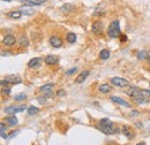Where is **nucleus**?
<instances>
[{
	"instance_id": "obj_1",
	"label": "nucleus",
	"mask_w": 150,
	"mask_h": 145,
	"mask_svg": "<svg viewBox=\"0 0 150 145\" xmlns=\"http://www.w3.org/2000/svg\"><path fill=\"white\" fill-rule=\"evenodd\" d=\"M107 35L111 38H117L120 36V25H119V21H112L107 28Z\"/></svg>"
},
{
	"instance_id": "obj_2",
	"label": "nucleus",
	"mask_w": 150,
	"mask_h": 145,
	"mask_svg": "<svg viewBox=\"0 0 150 145\" xmlns=\"http://www.w3.org/2000/svg\"><path fill=\"white\" fill-rule=\"evenodd\" d=\"M125 93L127 95V96H129V97H132V98H139V97H142L143 95H142V91L141 90H139L138 88H135V86H131V88H128L126 91H125Z\"/></svg>"
},
{
	"instance_id": "obj_3",
	"label": "nucleus",
	"mask_w": 150,
	"mask_h": 145,
	"mask_svg": "<svg viewBox=\"0 0 150 145\" xmlns=\"http://www.w3.org/2000/svg\"><path fill=\"white\" fill-rule=\"evenodd\" d=\"M102 133H104L105 135H112V134H117V133H119V129L118 128H116L114 126H111V127H105V126H100V125H98V127H97Z\"/></svg>"
},
{
	"instance_id": "obj_4",
	"label": "nucleus",
	"mask_w": 150,
	"mask_h": 145,
	"mask_svg": "<svg viewBox=\"0 0 150 145\" xmlns=\"http://www.w3.org/2000/svg\"><path fill=\"white\" fill-rule=\"evenodd\" d=\"M111 83L116 86H119V88H124V86L128 85V81L125 80V78H121V77H112Z\"/></svg>"
},
{
	"instance_id": "obj_5",
	"label": "nucleus",
	"mask_w": 150,
	"mask_h": 145,
	"mask_svg": "<svg viewBox=\"0 0 150 145\" xmlns=\"http://www.w3.org/2000/svg\"><path fill=\"white\" fill-rule=\"evenodd\" d=\"M103 28H104V25H103L102 21H95L91 25V30L95 35H100L103 32Z\"/></svg>"
},
{
	"instance_id": "obj_6",
	"label": "nucleus",
	"mask_w": 150,
	"mask_h": 145,
	"mask_svg": "<svg viewBox=\"0 0 150 145\" xmlns=\"http://www.w3.org/2000/svg\"><path fill=\"white\" fill-rule=\"evenodd\" d=\"M15 42H16V39H15V36H13V35H6L2 39V43L6 46H13L15 44Z\"/></svg>"
},
{
	"instance_id": "obj_7",
	"label": "nucleus",
	"mask_w": 150,
	"mask_h": 145,
	"mask_svg": "<svg viewBox=\"0 0 150 145\" xmlns=\"http://www.w3.org/2000/svg\"><path fill=\"white\" fill-rule=\"evenodd\" d=\"M50 44H51L53 47H56V48L61 47V46H63V39L59 38L58 36H52V37L50 38Z\"/></svg>"
},
{
	"instance_id": "obj_8",
	"label": "nucleus",
	"mask_w": 150,
	"mask_h": 145,
	"mask_svg": "<svg viewBox=\"0 0 150 145\" xmlns=\"http://www.w3.org/2000/svg\"><path fill=\"white\" fill-rule=\"evenodd\" d=\"M45 63L49 65V66H52V65H57L59 62V58L57 55H46L45 59H44Z\"/></svg>"
},
{
	"instance_id": "obj_9",
	"label": "nucleus",
	"mask_w": 150,
	"mask_h": 145,
	"mask_svg": "<svg viewBox=\"0 0 150 145\" xmlns=\"http://www.w3.org/2000/svg\"><path fill=\"white\" fill-rule=\"evenodd\" d=\"M5 81L7 83H12V84H19V83H22V78L19 77V76H15V75H8L6 76Z\"/></svg>"
},
{
	"instance_id": "obj_10",
	"label": "nucleus",
	"mask_w": 150,
	"mask_h": 145,
	"mask_svg": "<svg viewBox=\"0 0 150 145\" xmlns=\"http://www.w3.org/2000/svg\"><path fill=\"white\" fill-rule=\"evenodd\" d=\"M42 65V59L41 58H34L28 62L29 68H39Z\"/></svg>"
},
{
	"instance_id": "obj_11",
	"label": "nucleus",
	"mask_w": 150,
	"mask_h": 145,
	"mask_svg": "<svg viewBox=\"0 0 150 145\" xmlns=\"http://www.w3.org/2000/svg\"><path fill=\"white\" fill-rule=\"evenodd\" d=\"M89 74H90V71L89 70H83L77 77H76V80H75V83H83L84 81H85V78L89 76Z\"/></svg>"
},
{
	"instance_id": "obj_12",
	"label": "nucleus",
	"mask_w": 150,
	"mask_h": 145,
	"mask_svg": "<svg viewBox=\"0 0 150 145\" xmlns=\"http://www.w3.org/2000/svg\"><path fill=\"white\" fill-rule=\"evenodd\" d=\"M111 100H112L113 103L118 104V105H121V106H124V107H129V106H131V105H129L127 101H125V100H124V99H121L120 97L112 96V97H111Z\"/></svg>"
},
{
	"instance_id": "obj_13",
	"label": "nucleus",
	"mask_w": 150,
	"mask_h": 145,
	"mask_svg": "<svg viewBox=\"0 0 150 145\" xmlns=\"http://www.w3.org/2000/svg\"><path fill=\"white\" fill-rule=\"evenodd\" d=\"M122 133H124V135H125L128 140H132V138L134 137V135H135V133H134L129 127H127V126H124V127H122Z\"/></svg>"
},
{
	"instance_id": "obj_14",
	"label": "nucleus",
	"mask_w": 150,
	"mask_h": 145,
	"mask_svg": "<svg viewBox=\"0 0 150 145\" xmlns=\"http://www.w3.org/2000/svg\"><path fill=\"white\" fill-rule=\"evenodd\" d=\"M22 16V12L21 10H14V12H9L7 13V17L13 18V20H17Z\"/></svg>"
},
{
	"instance_id": "obj_15",
	"label": "nucleus",
	"mask_w": 150,
	"mask_h": 145,
	"mask_svg": "<svg viewBox=\"0 0 150 145\" xmlns=\"http://www.w3.org/2000/svg\"><path fill=\"white\" fill-rule=\"evenodd\" d=\"M19 44L22 47H28L29 46V39H28V37L25 35H22L20 37V39H19Z\"/></svg>"
},
{
	"instance_id": "obj_16",
	"label": "nucleus",
	"mask_w": 150,
	"mask_h": 145,
	"mask_svg": "<svg viewBox=\"0 0 150 145\" xmlns=\"http://www.w3.org/2000/svg\"><path fill=\"white\" fill-rule=\"evenodd\" d=\"M54 86V84L53 83H47V84H45V85H43V86H41V91L44 93V95H46L47 92H50V91H52V88Z\"/></svg>"
},
{
	"instance_id": "obj_17",
	"label": "nucleus",
	"mask_w": 150,
	"mask_h": 145,
	"mask_svg": "<svg viewBox=\"0 0 150 145\" xmlns=\"http://www.w3.org/2000/svg\"><path fill=\"white\" fill-rule=\"evenodd\" d=\"M5 120H6V123H7L8 126H16V125H17V119H16L15 115H10V116L6 118Z\"/></svg>"
},
{
	"instance_id": "obj_18",
	"label": "nucleus",
	"mask_w": 150,
	"mask_h": 145,
	"mask_svg": "<svg viewBox=\"0 0 150 145\" xmlns=\"http://www.w3.org/2000/svg\"><path fill=\"white\" fill-rule=\"evenodd\" d=\"M73 9H74V6L71 5V3H65V5H63L61 8H60V10H61L63 13H71Z\"/></svg>"
},
{
	"instance_id": "obj_19",
	"label": "nucleus",
	"mask_w": 150,
	"mask_h": 145,
	"mask_svg": "<svg viewBox=\"0 0 150 145\" xmlns=\"http://www.w3.org/2000/svg\"><path fill=\"white\" fill-rule=\"evenodd\" d=\"M5 112L9 115H15V113H17V106H8L5 108Z\"/></svg>"
},
{
	"instance_id": "obj_20",
	"label": "nucleus",
	"mask_w": 150,
	"mask_h": 145,
	"mask_svg": "<svg viewBox=\"0 0 150 145\" xmlns=\"http://www.w3.org/2000/svg\"><path fill=\"white\" fill-rule=\"evenodd\" d=\"M21 1H22V3H23L24 6H30V7L41 6V3L37 2V1H35V0H21Z\"/></svg>"
},
{
	"instance_id": "obj_21",
	"label": "nucleus",
	"mask_w": 150,
	"mask_h": 145,
	"mask_svg": "<svg viewBox=\"0 0 150 145\" xmlns=\"http://www.w3.org/2000/svg\"><path fill=\"white\" fill-rule=\"evenodd\" d=\"M38 112H39V108L36 107V106H29L28 110H27L28 115H36Z\"/></svg>"
},
{
	"instance_id": "obj_22",
	"label": "nucleus",
	"mask_w": 150,
	"mask_h": 145,
	"mask_svg": "<svg viewBox=\"0 0 150 145\" xmlns=\"http://www.w3.org/2000/svg\"><path fill=\"white\" fill-rule=\"evenodd\" d=\"M20 10H21L22 14H24V15H32V14H35V10H34L32 8H29V7L20 8Z\"/></svg>"
},
{
	"instance_id": "obj_23",
	"label": "nucleus",
	"mask_w": 150,
	"mask_h": 145,
	"mask_svg": "<svg viewBox=\"0 0 150 145\" xmlns=\"http://www.w3.org/2000/svg\"><path fill=\"white\" fill-rule=\"evenodd\" d=\"M99 58H100L102 60H107V59L110 58V52H109L107 50H102V51L99 52Z\"/></svg>"
},
{
	"instance_id": "obj_24",
	"label": "nucleus",
	"mask_w": 150,
	"mask_h": 145,
	"mask_svg": "<svg viewBox=\"0 0 150 145\" xmlns=\"http://www.w3.org/2000/svg\"><path fill=\"white\" fill-rule=\"evenodd\" d=\"M138 59L139 60H148L149 59V55H148V53L146 52V51H140L139 53H138Z\"/></svg>"
},
{
	"instance_id": "obj_25",
	"label": "nucleus",
	"mask_w": 150,
	"mask_h": 145,
	"mask_svg": "<svg viewBox=\"0 0 150 145\" xmlns=\"http://www.w3.org/2000/svg\"><path fill=\"white\" fill-rule=\"evenodd\" d=\"M99 125H100V126H105V127H111V126H113L112 121H111L110 119H107V118L102 119V120L99 121Z\"/></svg>"
},
{
	"instance_id": "obj_26",
	"label": "nucleus",
	"mask_w": 150,
	"mask_h": 145,
	"mask_svg": "<svg viewBox=\"0 0 150 145\" xmlns=\"http://www.w3.org/2000/svg\"><path fill=\"white\" fill-rule=\"evenodd\" d=\"M66 39H67V42H68V43L73 44V43L76 42V35H75L74 32H68V33H67V36H66Z\"/></svg>"
},
{
	"instance_id": "obj_27",
	"label": "nucleus",
	"mask_w": 150,
	"mask_h": 145,
	"mask_svg": "<svg viewBox=\"0 0 150 145\" xmlns=\"http://www.w3.org/2000/svg\"><path fill=\"white\" fill-rule=\"evenodd\" d=\"M111 90V88H110V85L109 84H102L100 86H99V92H102V93H107L109 91Z\"/></svg>"
},
{
	"instance_id": "obj_28",
	"label": "nucleus",
	"mask_w": 150,
	"mask_h": 145,
	"mask_svg": "<svg viewBox=\"0 0 150 145\" xmlns=\"http://www.w3.org/2000/svg\"><path fill=\"white\" fill-rule=\"evenodd\" d=\"M0 127H1V129H0V133H1V137H2L3 140L8 138V135H7L6 133H5V130H6V126H5V123H3V122H1Z\"/></svg>"
},
{
	"instance_id": "obj_29",
	"label": "nucleus",
	"mask_w": 150,
	"mask_h": 145,
	"mask_svg": "<svg viewBox=\"0 0 150 145\" xmlns=\"http://www.w3.org/2000/svg\"><path fill=\"white\" fill-rule=\"evenodd\" d=\"M134 99H135V101H136L138 104H146V103H148V101H149L147 98H144V96L139 97V98H134Z\"/></svg>"
},
{
	"instance_id": "obj_30",
	"label": "nucleus",
	"mask_w": 150,
	"mask_h": 145,
	"mask_svg": "<svg viewBox=\"0 0 150 145\" xmlns=\"http://www.w3.org/2000/svg\"><path fill=\"white\" fill-rule=\"evenodd\" d=\"M25 98H27V95L25 93H20V95H16L15 96V100H17V101L19 100H24Z\"/></svg>"
},
{
	"instance_id": "obj_31",
	"label": "nucleus",
	"mask_w": 150,
	"mask_h": 145,
	"mask_svg": "<svg viewBox=\"0 0 150 145\" xmlns=\"http://www.w3.org/2000/svg\"><path fill=\"white\" fill-rule=\"evenodd\" d=\"M46 99H47L46 96H44V97H38V98H37V101H38L39 104H46Z\"/></svg>"
},
{
	"instance_id": "obj_32",
	"label": "nucleus",
	"mask_w": 150,
	"mask_h": 145,
	"mask_svg": "<svg viewBox=\"0 0 150 145\" xmlns=\"http://www.w3.org/2000/svg\"><path fill=\"white\" fill-rule=\"evenodd\" d=\"M76 70H77V68H72V69H69V70H67V71H66V75H68V76H69V75H72L73 73H75Z\"/></svg>"
},
{
	"instance_id": "obj_33",
	"label": "nucleus",
	"mask_w": 150,
	"mask_h": 145,
	"mask_svg": "<svg viewBox=\"0 0 150 145\" xmlns=\"http://www.w3.org/2000/svg\"><path fill=\"white\" fill-rule=\"evenodd\" d=\"M142 95L144 97H150V90H143L142 91Z\"/></svg>"
},
{
	"instance_id": "obj_34",
	"label": "nucleus",
	"mask_w": 150,
	"mask_h": 145,
	"mask_svg": "<svg viewBox=\"0 0 150 145\" xmlns=\"http://www.w3.org/2000/svg\"><path fill=\"white\" fill-rule=\"evenodd\" d=\"M9 93H10V89H2V95L8 96Z\"/></svg>"
},
{
	"instance_id": "obj_35",
	"label": "nucleus",
	"mask_w": 150,
	"mask_h": 145,
	"mask_svg": "<svg viewBox=\"0 0 150 145\" xmlns=\"http://www.w3.org/2000/svg\"><path fill=\"white\" fill-rule=\"evenodd\" d=\"M57 95H58V96H59V97H64V96H65V95H66V92H65V91H64V90H59V91H58V93H57Z\"/></svg>"
},
{
	"instance_id": "obj_36",
	"label": "nucleus",
	"mask_w": 150,
	"mask_h": 145,
	"mask_svg": "<svg viewBox=\"0 0 150 145\" xmlns=\"http://www.w3.org/2000/svg\"><path fill=\"white\" fill-rule=\"evenodd\" d=\"M129 115H131V116H136V115H139V112H138V111H132Z\"/></svg>"
},
{
	"instance_id": "obj_37",
	"label": "nucleus",
	"mask_w": 150,
	"mask_h": 145,
	"mask_svg": "<svg viewBox=\"0 0 150 145\" xmlns=\"http://www.w3.org/2000/svg\"><path fill=\"white\" fill-rule=\"evenodd\" d=\"M15 135H17V131H12V133L8 135V138H12V137H14Z\"/></svg>"
},
{
	"instance_id": "obj_38",
	"label": "nucleus",
	"mask_w": 150,
	"mask_h": 145,
	"mask_svg": "<svg viewBox=\"0 0 150 145\" xmlns=\"http://www.w3.org/2000/svg\"><path fill=\"white\" fill-rule=\"evenodd\" d=\"M35 1H37V2H39V3H43V2H46L47 0H35Z\"/></svg>"
},
{
	"instance_id": "obj_39",
	"label": "nucleus",
	"mask_w": 150,
	"mask_h": 145,
	"mask_svg": "<svg viewBox=\"0 0 150 145\" xmlns=\"http://www.w3.org/2000/svg\"><path fill=\"white\" fill-rule=\"evenodd\" d=\"M122 38H121V42H125V40H127V37L126 36H121Z\"/></svg>"
},
{
	"instance_id": "obj_40",
	"label": "nucleus",
	"mask_w": 150,
	"mask_h": 145,
	"mask_svg": "<svg viewBox=\"0 0 150 145\" xmlns=\"http://www.w3.org/2000/svg\"><path fill=\"white\" fill-rule=\"evenodd\" d=\"M136 145H146V143L144 142H141V143H138Z\"/></svg>"
},
{
	"instance_id": "obj_41",
	"label": "nucleus",
	"mask_w": 150,
	"mask_h": 145,
	"mask_svg": "<svg viewBox=\"0 0 150 145\" xmlns=\"http://www.w3.org/2000/svg\"><path fill=\"white\" fill-rule=\"evenodd\" d=\"M148 63H149V66H150V57H149V59H148Z\"/></svg>"
},
{
	"instance_id": "obj_42",
	"label": "nucleus",
	"mask_w": 150,
	"mask_h": 145,
	"mask_svg": "<svg viewBox=\"0 0 150 145\" xmlns=\"http://www.w3.org/2000/svg\"><path fill=\"white\" fill-rule=\"evenodd\" d=\"M3 1H7V2H9V1H12V0H3Z\"/></svg>"
}]
</instances>
